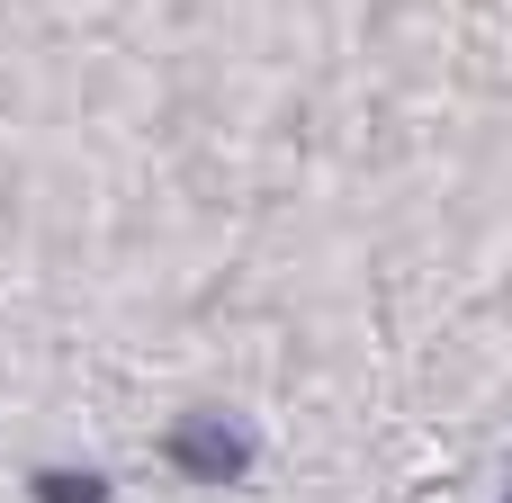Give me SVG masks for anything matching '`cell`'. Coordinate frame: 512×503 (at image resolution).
I'll use <instances>...</instances> for the list:
<instances>
[{"instance_id":"obj_2","label":"cell","mask_w":512,"mask_h":503,"mask_svg":"<svg viewBox=\"0 0 512 503\" xmlns=\"http://www.w3.org/2000/svg\"><path fill=\"white\" fill-rule=\"evenodd\" d=\"M36 503H108V486H99L90 468H45V477H36Z\"/></svg>"},{"instance_id":"obj_3","label":"cell","mask_w":512,"mask_h":503,"mask_svg":"<svg viewBox=\"0 0 512 503\" xmlns=\"http://www.w3.org/2000/svg\"><path fill=\"white\" fill-rule=\"evenodd\" d=\"M504 503H512V495H504Z\"/></svg>"},{"instance_id":"obj_1","label":"cell","mask_w":512,"mask_h":503,"mask_svg":"<svg viewBox=\"0 0 512 503\" xmlns=\"http://www.w3.org/2000/svg\"><path fill=\"white\" fill-rule=\"evenodd\" d=\"M162 459H171L180 477H207V486H234V477L252 468V432H243V423H225V414H189V423H171Z\"/></svg>"}]
</instances>
